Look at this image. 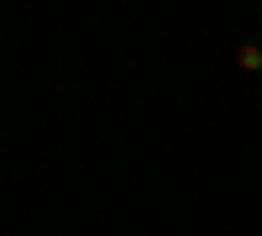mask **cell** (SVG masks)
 Here are the masks:
<instances>
[{
	"label": "cell",
	"mask_w": 262,
	"mask_h": 236,
	"mask_svg": "<svg viewBox=\"0 0 262 236\" xmlns=\"http://www.w3.org/2000/svg\"><path fill=\"white\" fill-rule=\"evenodd\" d=\"M257 16H262V11H257Z\"/></svg>",
	"instance_id": "cell-2"
},
{
	"label": "cell",
	"mask_w": 262,
	"mask_h": 236,
	"mask_svg": "<svg viewBox=\"0 0 262 236\" xmlns=\"http://www.w3.org/2000/svg\"><path fill=\"white\" fill-rule=\"evenodd\" d=\"M236 69H242V74H262V32H252V37H242V42H236Z\"/></svg>",
	"instance_id": "cell-1"
}]
</instances>
